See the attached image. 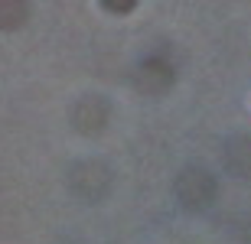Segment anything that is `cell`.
Masks as SVG:
<instances>
[]
</instances>
